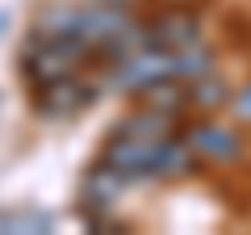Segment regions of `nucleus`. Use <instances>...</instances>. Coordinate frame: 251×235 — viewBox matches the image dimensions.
<instances>
[{"instance_id":"nucleus-1","label":"nucleus","mask_w":251,"mask_h":235,"mask_svg":"<svg viewBox=\"0 0 251 235\" xmlns=\"http://www.w3.org/2000/svg\"><path fill=\"white\" fill-rule=\"evenodd\" d=\"M88 63H92V55L80 42L59 38V34H38V29H29V38L21 42V55H17V72L29 92L59 84L67 76H80Z\"/></svg>"},{"instance_id":"nucleus-2","label":"nucleus","mask_w":251,"mask_h":235,"mask_svg":"<svg viewBox=\"0 0 251 235\" xmlns=\"http://www.w3.org/2000/svg\"><path fill=\"white\" fill-rule=\"evenodd\" d=\"M163 80H176V55L155 46V42H143L130 55L100 67V84L122 92V97H143L147 88H155Z\"/></svg>"},{"instance_id":"nucleus-3","label":"nucleus","mask_w":251,"mask_h":235,"mask_svg":"<svg viewBox=\"0 0 251 235\" xmlns=\"http://www.w3.org/2000/svg\"><path fill=\"white\" fill-rule=\"evenodd\" d=\"M184 139H188L193 155H197L205 168H234V164H243V155H247L243 130L226 126V122H214V118L193 122V126L184 130Z\"/></svg>"},{"instance_id":"nucleus-4","label":"nucleus","mask_w":251,"mask_h":235,"mask_svg":"<svg viewBox=\"0 0 251 235\" xmlns=\"http://www.w3.org/2000/svg\"><path fill=\"white\" fill-rule=\"evenodd\" d=\"M126 185H130V181H126L122 172H113L105 160H97L88 172H84L80 206H84V214H88V227H97V231H122V223H113L109 210H113V202L122 198Z\"/></svg>"},{"instance_id":"nucleus-5","label":"nucleus","mask_w":251,"mask_h":235,"mask_svg":"<svg viewBox=\"0 0 251 235\" xmlns=\"http://www.w3.org/2000/svg\"><path fill=\"white\" fill-rule=\"evenodd\" d=\"M97 101V84L84 80L80 76H67V80L59 84H46V88H34L29 92V105H34L38 118H50V122H72V118H80L84 109Z\"/></svg>"},{"instance_id":"nucleus-6","label":"nucleus","mask_w":251,"mask_h":235,"mask_svg":"<svg viewBox=\"0 0 251 235\" xmlns=\"http://www.w3.org/2000/svg\"><path fill=\"white\" fill-rule=\"evenodd\" d=\"M155 147H159V139H138V135H130V130L113 126V135H109L105 147H100V160L134 185V181H151Z\"/></svg>"},{"instance_id":"nucleus-7","label":"nucleus","mask_w":251,"mask_h":235,"mask_svg":"<svg viewBox=\"0 0 251 235\" xmlns=\"http://www.w3.org/2000/svg\"><path fill=\"white\" fill-rule=\"evenodd\" d=\"M147 26V42L163 46V51H184V46H197L201 42V17L197 9H188V4H176V0H168V9H159L155 17L143 21Z\"/></svg>"},{"instance_id":"nucleus-8","label":"nucleus","mask_w":251,"mask_h":235,"mask_svg":"<svg viewBox=\"0 0 251 235\" xmlns=\"http://www.w3.org/2000/svg\"><path fill=\"white\" fill-rule=\"evenodd\" d=\"M197 168H201V160L193 155V147H188L184 130H180V135L159 139L155 160H151V181H184V176H193Z\"/></svg>"},{"instance_id":"nucleus-9","label":"nucleus","mask_w":251,"mask_h":235,"mask_svg":"<svg viewBox=\"0 0 251 235\" xmlns=\"http://www.w3.org/2000/svg\"><path fill=\"white\" fill-rule=\"evenodd\" d=\"M117 126L130 130V135H138V139H168V135H176L180 118H176V114H168V109H155V105H147V101H138L134 114L122 118Z\"/></svg>"},{"instance_id":"nucleus-10","label":"nucleus","mask_w":251,"mask_h":235,"mask_svg":"<svg viewBox=\"0 0 251 235\" xmlns=\"http://www.w3.org/2000/svg\"><path fill=\"white\" fill-rule=\"evenodd\" d=\"M230 84L222 80L218 72H209V76H201V80H193L188 84V109H197V114H218V109H226L230 105Z\"/></svg>"},{"instance_id":"nucleus-11","label":"nucleus","mask_w":251,"mask_h":235,"mask_svg":"<svg viewBox=\"0 0 251 235\" xmlns=\"http://www.w3.org/2000/svg\"><path fill=\"white\" fill-rule=\"evenodd\" d=\"M209 72H218V67H214V51H209L205 42L176 51V80L180 84H193V80H201V76H209Z\"/></svg>"},{"instance_id":"nucleus-12","label":"nucleus","mask_w":251,"mask_h":235,"mask_svg":"<svg viewBox=\"0 0 251 235\" xmlns=\"http://www.w3.org/2000/svg\"><path fill=\"white\" fill-rule=\"evenodd\" d=\"M0 231H9V235L50 231V214H38V210H0Z\"/></svg>"},{"instance_id":"nucleus-13","label":"nucleus","mask_w":251,"mask_h":235,"mask_svg":"<svg viewBox=\"0 0 251 235\" xmlns=\"http://www.w3.org/2000/svg\"><path fill=\"white\" fill-rule=\"evenodd\" d=\"M230 114L239 118L243 126H251V80L243 84V88H234V92H230Z\"/></svg>"},{"instance_id":"nucleus-14","label":"nucleus","mask_w":251,"mask_h":235,"mask_svg":"<svg viewBox=\"0 0 251 235\" xmlns=\"http://www.w3.org/2000/svg\"><path fill=\"white\" fill-rule=\"evenodd\" d=\"M9 21H13V17H9V9H0V38H4V29H9Z\"/></svg>"},{"instance_id":"nucleus-15","label":"nucleus","mask_w":251,"mask_h":235,"mask_svg":"<svg viewBox=\"0 0 251 235\" xmlns=\"http://www.w3.org/2000/svg\"><path fill=\"white\" fill-rule=\"evenodd\" d=\"M100 4H134V0H100Z\"/></svg>"},{"instance_id":"nucleus-16","label":"nucleus","mask_w":251,"mask_h":235,"mask_svg":"<svg viewBox=\"0 0 251 235\" xmlns=\"http://www.w3.org/2000/svg\"><path fill=\"white\" fill-rule=\"evenodd\" d=\"M176 4H188V0H176Z\"/></svg>"}]
</instances>
